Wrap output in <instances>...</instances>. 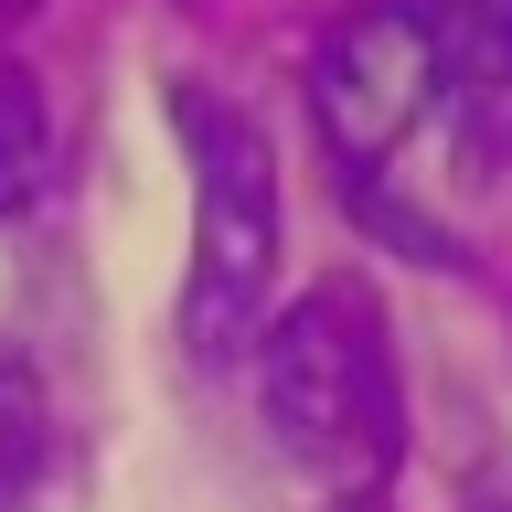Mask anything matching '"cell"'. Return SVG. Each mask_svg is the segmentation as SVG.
I'll return each instance as SVG.
<instances>
[{
  "instance_id": "6da1fadb",
  "label": "cell",
  "mask_w": 512,
  "mask_h": 512,
  "mask_svg": "<svg viewBox=\"0 0 512 512\" xmlns=\"http://www.w3.org/2000/svg\"><path fill=\"white\" fill-rule=\"evenodd\" d=\"M256 416L267 438L342 502H363L395 448H406V395H395V352L363 288H299L267 331H256Z\"/></svg>"
},
{
  "instance_id": "7a4b0ae2",
  "label": "cell",
  "mask_w": 512,
  "mask_h": 512,
  "mask_svg": "<svg viewBox=\"0 0 512 512\" xmlns=\"http://www.w3.org/2000/svg\"><path fill=\"white\" fill-rule=\"evenodd\" d=\"M171 128L192 150V278H182V342L224 363L267 331V278H278V150L246 107L214 86H171Z\"/></svg>"
},
{
  "instance_id": "3957f363",
  "label": "cell",
  "mask_w": 512,
  "mask_h": 512,
  "mask_svg": "<svg viewBox=\"0 0 512 512\" xmlns=\"http://www.w3.org/2000/svg\"><path fill=\"white\" fill-rule=\"evenodd\" d=\"M310 118L342 160V192L374 182L416 128L438 118V22L427 0H363L310 54Z\"/></svg>"
},
{
  "instance_id": "277c9868",
  "label": "cell",
  "mask_w": 512,
  "mask_h": 512,
  "mask_svg": "<svg viewBox=\"0 0 512 512\" xmlns=\"http://www.w3.org/2000/svg\"><path fill=\"white\" fill-rule=\"evenodd\" d=\"M438 22V118L480 182L512 160V0H427Z\"/></svg>"
},
{
  "instance_id": "5b68a950",
  "label": "cell",
  "mask_w": 512,
  "mask_h": 512,
  "mask_svg": "<svg viewBox=\"0 0 512 512\" xmlns=\"http://www.w3.org/2000/svg\"><path fill=\"white\" fill-rule=\"evenodd\" d=\"M43 160H54V118H43V86L0 54V214H22L43 192Z\"/></svg>"
},
{
  "instance_id": "8992f818",
  "label": "cell",
  "mask_w": 512,
  "mask_h": 512,
  "mask_svg": "<svg viewBox=\"0 0 512 512\" xmlns=\"http://www.w3.org/2000/svg\"><path fill=\"white\" fill-rule=\"evenodd\" d=\"M43 470V384L11 342H0V491H22Z\"/></svg>"
},
{
  "instance_id": "52a82bcc",
  "label": "cell",
  "mask_w": 512,
  "mask_h": 512,
  "mask_svg": "<svg viewBox=\"0 0 512 512\" xmlns=\"http://www.w3.org/2000/svg\"><path fill=\"white\" fill-rule=\"evenodd\" d=\"M480 512H512V480H491V491H480Z\"/></svg>"
},
{
  "instance_id": "ba28073f",
  "label": "cell",
  "mask_w": 512,
  "mask_h": 512,
  "mask_svg": "<svg viewBox=\"0 0 512 512\" xmlns=\"http://www.w3.org/2000/svg\"><path fill=\"white\" fill-rule=\"evenodd\" d=\"M0 11H22V0H0Z\"/></svg>"
}]
</instances>
